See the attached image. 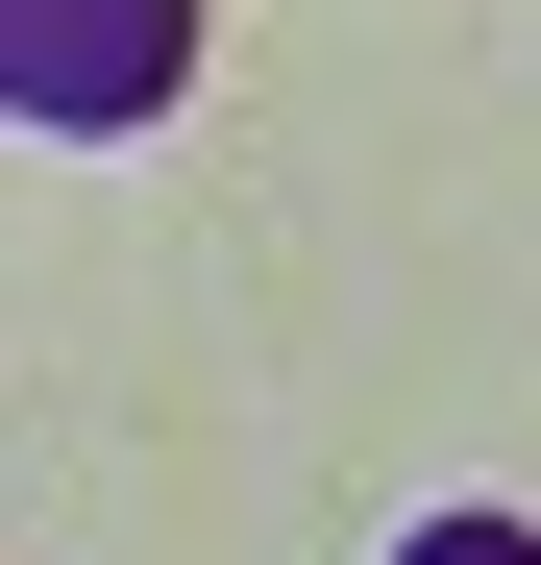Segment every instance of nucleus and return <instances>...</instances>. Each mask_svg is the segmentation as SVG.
Instances as JSON below:
<instances>
[{"label":"nucleus","instance_id":"1","mask_svg":"<svg viewBox=\"0 0 541 565\" xmlns=\"http://www.w3.org/2000/svg\"><path fill=\"white\" fill-rule=\"evenodd\" d=\"M172 50H198V0H0V99L25 124H148Z\"/></svg>","mask_w":541,"mask_h":565},{"label":"nucleus","instance_id":"2","mask_svg":"<svg viewBox=\"0 0 541 565\" xmlns=\"http://www.w3.org/2000/svg\"><path fill=\"white\" fill-rule=\"evenodd\" d=\"M418 565H517V541H492V516H443V541H418Z\"/></svg>","mask_w":541,"mask_h":565}]
</instances>
